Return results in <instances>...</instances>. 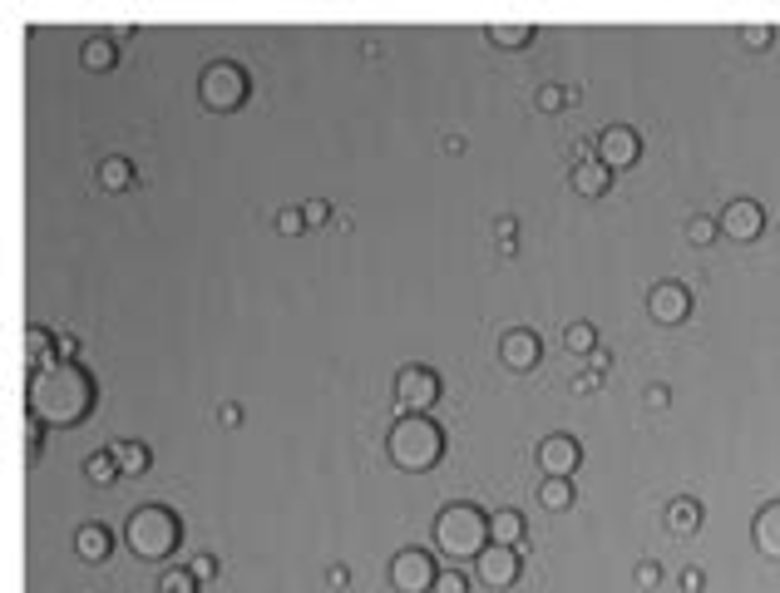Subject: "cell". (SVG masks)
Listing matches in <instances>:
<instances>
[{
  "label": "cell",
  "mask_w": 780,
  "mask_h": 593,
  "mask_svg": "<svg viewBox=\"0 0 780 593\" xmlns=\"http://www.w3.org/2000/svg\"><path fill=\"white\" fill-rule=\"evenodd\" d=\"M94 401H99V386L79 361H50L45 371H30V386H25L30 421L75 430L94 416Z\"/></svg>",
  "instance_id": "1"
},
{
  "label": "cell",
  "mask_w": 780,
  "mask_h": 593,
  "mask_svg": "<svg viewBox=\"0 0 780 593\" xmlns=\"http://www.w3.org/2000/svg\"><path fill=\"white\" fill-rule=\"evenodd\" d=\"M386 455H390L395 470L425 475V470H435L440 455H445V430L430 421V416H400L386 435Z\"/></svg>",
  "instance_id": "2"
},
{
  "label": "cell",
  "mask_w": 780,
  "mask_h": 593,
  "mask_svg": "<svg viewBox=\"0 0 780 593\" xmlns=\"http://www.w3.org/2000/svg\"><path fill=\"white\" fill-rule=\"evenodd\" d=\"M124 539H129V549H134L144 564H163V559L183 544V519L168 505H144V509L129 514Z\"/></svg>",
  "instance_id": "3"
},
{
  "label": "cell",
  "mask_w": 780,
  "mask_h": 593,
  "mask_svg": "<svg viewBox=\"0 0 780 593\" xmlns=\"http://www.w3.org/2000/svg\"><path fill=\"white\" fill-rule=\"evenodd\" d=\"M435 544L450 559H479L494 544V534H489V519L474 505H445L435 519Z\"/></svg>",
  "instance_id": "4"
},
{
  "label": "cell",
  "mask_w": 780,
  "mask_h": 593,
  "mask_svg": "<svg viewBox=\"0 0 780 593\" xmlns=\"http://www.w3.org/2000/svg\"><path fill=\"white\" fill-rule=\"evenodd\" d=\"M247 94H252V80H247V70L233 65V60H218V65H208L203 70V80H198V99L213 109V114H233L247 104Z\"/></svg>",
  "instance_id": "5"
},
{
  "label": "cell",
  "mask_w": 780,
  "mask_h": 593,
  "mask_svg": "<svg viewBox=\"0 0 780 593\" xmlns=\"http://www.w3.org/2000/svg\"><path fill=\"white\" fill-rule=\"evenodd\" d=\"M440 376L430 371V366H405L400 376H395V406L405 411V416H430L435 411V401H440Z\"/></svg>",
  "instance_id": "6"
},
{
  "label": "cell",
  "mask_w": 780,
  "mask_h": 593,
  "mask_svg": "<svg viewBox=\"0 0 780 593\" xmlns=\"http://www.w3.org/2000/svg\"><path fill=\"white\" fill-rule=\"evenodd\" d=\"M390 584L400 593H435L440 569H435V559H430L425 549H400V554L390 559Z\"/></svg>",
  "instance_id": "7"
},
{
  "label": "cell",
  "mask_w": 780,
  "mask_h": 593,
  "mask_svg": "<svg viewBox=\"0 0 780 593\" xmlns=\"http://www.w3.org/2000/svg\"><path fill=\"white\" fill-rule=\"evenodd\" d=\"M637 159H642V139H637L627 124H613V129L598 134V164H603L608 173L632 169Z\"/></svg>",
  "instance_id": "8"
},
{
  "label": "cell",
  "mask_w": 780,
  "mask_h": 593,
  "mask_svg": "<svg viewBox=\"0 0 780 593\" xmlns=\"http://www.w3.org/2000/svg\"><path fill=\"white\" fill-rule=\"evenodd\" d=\"M721 233H726L731 243H756V238L766 233V208H761L756 198H736V203H726V213H721Z\"/></svg>",
  "instance_id": "9"
},
{
  "label": "cell",
  "mask_w": 780,
  "mask_h": 593,
  "mask_svg": "<svg viewBox=\"0 0 780 593\" xmlns=\"http://www.w3.org/2000/svg\"><path fill=\"white\" fill-rule=\"evenodd\" d=\"M647 312H652V322H662V327H682V322L692 317V292H687L682 282H657V287L647 292Z\"/></svg>",
  "instance_id": "10"
},
{
  "label": "cell",
  "mask_w": 780,
  "mask_h": 593,
  "mask_svg": "<svg viewBox=\"0 0 780 593\" xmlns=\"http://www.w3.org/2000/svg\"><path fill=\"white\" fill-rule=\"evenodd\" d=\"M474 574H479V584H489V589H514V584H519V554L504 549V544H489V549L474 559Z\"/></svg>",
  "instance_id": "11"
},
{
  "label": "cell",
  "mask_w": 780,
  "mask_h": 593,
  "mask_svg": "<svg viewBox=\"0 0 780 593\" xmlns=\"http://www.w3.org/2000/svg\"><path fill=\"white\" fill-rule=\"evenodd\" d=\"M578 460H583V450H578L573 435H548L544 445H539V470H544L548 480H568L578 470Z\"/></svg>",
  "instance_id": "12"
},
{
  "label": "cell",
  "mask_w": 780,
  "mask_h": 593,
  "mask_svg": "<svg viewBox=\"0 0 780 593\" xmlns=\"http://www.w3.org/2000/svg\"><path fill=\"white\" fill-rule=\"evenodd\" d=\"M539 356H544V346H539L534 332H524V327L499 341V361H504L509 371H534V366H539Z\"/></svg>",
  "instance_id": "13"
},
{
  "label": "cell",
  "mask_w": 780,
  "mask_h": 593,
  "mask_svg": "<svg viewBox=\"0 0 780 593\" xmlns=\"http://www.w3.org/2000/svg\"><path fill=\"white\" fill-rule=\"evenodd\" d=\"M751 539H756V549H761L766 559H776V564H780V500L756 514V524H751Z\"/></svg>",
  "instance_id": "14"
},
{
  "label": "cell",
  "mask_w": 780,
  "mask_h": 593,
  "mask_svg": "<svg viewBox=\"0 0 780 593\" xmlns=\"http://www.w3.org/2000/svg\"><path fill=\"white\" fill-rule=\"evenodd\" d=\"M109 549H114V534H109L104 524H84V529L75 534V554L84 559V564H104Z\"/></svg>",
  "instance_id": "15"
},
{
  "label": "cell",
  "mask_w": 780,
  "mask_h": 593,
  "mask_svg": "<svg viewBox=\"0 0 780 593\" xmlns=\"http://www.w3.org/2000/svg\"><path fill=\"white\" fill-rule=\"evenodd\" d=\"M55 332L50 327H40V322H30L25 327V361H30V371H45L50 361H55Z\"/></svg>",
  "instance_id": "16"
},
{
  "label": "cell",
  "mask_w": 780,
  "mask_h": 593,
  "mask_svg": "<svg viewBox=\"0 0 780 593\" xmlns=\"http://www.w3.org/2000/svg\"><path fill=\"white\" fill-rule=\"evenodd\" d=\"M109 455H114L119 475H144V470L154 465V450H149V445H139V440H114V445H109Z\"/></svg>",
  "instance_id": "17"
},
{
  "label": "cell",
  "mask_w": 780,
  "mask_h": 593,
  "mask_svg": "<svg viewBox=\"0 0 780 593\" xmlns=\"http://www.w3.org/2000/svg\"><path fill=\"white\" fill-rule=\"evenodd\" d=\"M608 183H613V173L603 169L598 159H588V164H578V169H573V188H578L583 198H603V193H608Z\"/></svg>",
  "instance_id": "18"
},
{
  "label": "cell",
  "mask_w": 780,
  "mask_h": 593,
  "mask_svg": "<svg viewBox=\"0 0 780 593\" xmlns=\"http://www.w3.org/2000/svg\"><path fill=\"white\" fill-rule=\"evenodd\" d=\"M489 534H494V544L519 549V539H524V514H519V509H499V514L489 519Z\"/></svg>",
  "instance_id": "19"
},
{
  "label": "cell",
  "mask_w": 780,
  "mask_h": 593,
  "mask_svg": "<svg viewBox=\"0 0 780 593\" xmlns=\"http://www.w3.org/2000/svg\"><path fill=\"white\" fill-rule=\"evenodd\" d=\"M667 529L682 534V539L697 534V529H702V505H697V500H672V505H667Z\"/></svg>",
  "instance_id": "20"
},
{
  "label": "cell",
  "mask_w": 780,
  "mask_h": 593,
  "mask_svg": "<svg viewBox=\"0 0 780 593\" xmlns=\"http://www.w3.org/2000/svg\"><path fill=\"white\" fill-rule=\"evenodd\" d=\"M129 183H134V164L129 159H104L99 164V188L104 193H124Z\"/></svg>",
  "instance_id": "21"
},
{
  "label": "cell",
  "mask_w": 780,
  "mask_h": 593,
  "mask_svg": "<svg viewBox=\"0 0 780 593\" xmlns=\"http://www.w3.org/2000/svg\"><path fill=\"white\" fill-rule=\"evenodd\" d=\"M484 40H489V45H499V50H519V45H529V40H534V25H489V30H484Z\"/></svg>",
  "instance_id": "22"
},
{
  "label": "cell",
  "mask_w": 780,
  "mask_h": 593,
  "mask_svg": "<svg viewBox=\"0 0 780 593\" xmlns=\"http://www.w3.org/2000/svg\"><path fill=\"white\" fill-rule=\"evenodd\" d=\"M84 475H89L94 485H114V480H119V465H114L109 450H94V455L84 460Z\"/></svg>",
  "instance_id": "23"
},
{
  "label": "cell",
  "mask_w": 780,
  "mask_h": 593,
  "mask_svg": "<svg viewBox=\"0 0 780 593\" xmlns=\"http://www.w3.org/2000/svg\"><path fill=\"white\" fill-rule=\"evenodd\" d=\"M539 505L553 509V514H563V509L573 505V485H568V480H544V485H539Z\"/></svg>",
  "instance_id": "24"
},
{
  "label": "cell",
  "mask_w": 780,
  "mask_h": 593,
  "mask_svg": "<svg viewBox=\"0 0 780 593\" xmlns=\"http://www.w3.org/2000/svg\"><path fill=\"white\" fill-rule=\"evenodd\" d=\"M79 60H84V70H94V75H99V70H114V65H119V60H114V45H109V40H89Z\"/></svg>",
  "instance_id": "25"
},
{
  "label": "cell",
  "mask_w": 780,
  "mask_h": 593,
  "mask_svg": "<svg viewBox=\"0 0 780 593\" xmlns=\"http://www.w3.org/2000/svg\"><path fill=\"white\" fill-rule=\"evenodd\" d=\"M158 593H198V579L188 569H168V574H158Z\"/></svg>",
  "instance_id": "26"
},
{
  "label": "cell",
  "mask_w": 780,
  "mask_h": 593,
  "mask_svg": "<svg viewBox=\"0 0 780 593\" xmlns=\"http://www.w3.org/2000/svg\"><path fill=\"white\" fill-rule=\"evenodd\" d=\"M563 341H568V351H593V346H598V332H593L588 322H573Z\"/></svg>",
  "instance_id": "27"
},
{
  "label": "cell",
  "mask_w": 780,
  "mask_h": 593,
  "mask_svg": "<svg viewBox=\"0 0 780 593\" xmlns=\"http://www.w3.org/2000/svg\"><path fill=\"white\" fill-rule=\"evenodd\" d=\"M40 445H45V425H40V421H25V460H30V465L40 460Z\"/></svg>",
  "instance_id": "28"
},
{
  "label": "cell",
  "mask_w": 780,
  "mask_h": 593,
  "mask_svg": "<svg viewBox=\"0 0 780 593\" xmlns=\"http://www.w3.org/2000/svg\"><path fill=\"white\" fill-rule=\"evenodd\" d=\"M711 238H716V223H711V218H692V223H687V243L706 248Z\"/></svg>",
  "instance_id": "29"
},
{
  "label": "cell",
  "mask_w": 780,
  "mask_h": 593,
  "mask_svg": "<svg viewBox=\"0 0 780 593\" xmlns=\"http://www.w3.org/2000/svg\"><path fill=\"white\" fill-rule=\"evenodd\" d=\"M741 40H746L751 50H766V45L776 40V30H771V25H746V30H741Z\"/></svg>",
  "instance_id": "30"
},
{
  "label": "cell",
  "mask_w": 780,
  "mask_h": 593,
  "mask_svg": "<svg viewBox=\"0 0 780 593\" xmlns=\"http://www.w3.org/2000/svg\"><path fill=\"white\" fill-rule=\"evenodd\" d=\"M302 228H307V218H302L297 208H287V213H277V233H282V238H297Z\"/></svg>",
  "instance_id": "31"
},
{
  "label": "cell",
  "mask_w": 780,
  "mask_h": 593,
  "mask_svg": "<svg viewBox=\"0 0 780 593\" xmlns=\"http://www.w3.org/2000/svg\"><path fill=\"white\" fill-rule=\"evenodd\" d=\"M302 218H307V228H326V223H331V203L312 198V203L302 208Z\"/></svg>",
  "instance_id": "32"
},
{
  "label": "cell",
  "mask_w": 780,
  "mask_h": 593,
  "mask_svg": "<svg viewBox=\"0 0 780 593\" xmlns=\"http://www.w3.org/2000/svg\"><path fill=\"white\" fill-rule=\"evenodd\" d=\"M188 574H193V579H198V584H208V579H213V574H218V559H213V554H198V559H193V564H188Z\"/></svg>",
  "instance_id": "33"
},
{
  "label": "cell",
  "mask_w": 780,
  "mask_h": 593,
  "mask_svg": "<svg viewBox=\"0 0 780 593\" xmlns=\"http://www.w3.org/2000/svg\"><path fill=\"white\" fill-rule=\"evenodd\" d=\"M435 593H469V579L460 574V569H450V574H440V584H435Z\"/></svg>",
  "instance_id": "34"
},
{
  "label": "cell",
  "mask_w": 780,
  "mask_h": 593,
  "mask_svg": "<svg viewBox=\"0 0 780 593\" xmlns=\"http://www.w3.org/2000/svg\"><path fill=\"white\" fill-rule=\"evenodd\" d=\"M539 109H544V114H558V109H563V89H558V85L539 89Z\"/></svg>",
  "instance_id": "35"
},
{
  "label": "cell",
  "mask_w": 780,
  "mask_h": 593,
  "mask_svg": "<svg viewBox=\"0 0 780 593\" xmlns=\"http://www.w3.org/2000/svg\"><path fill=\"white\" fill-rule=\"evenodd\" d=\"M647 406H652V411H667V406H672V391H667V386H652V391H647Z\"/></svg>",
  "instance_id": "36"
},
{
  "label": "cell",
  "mask_w": 780,
  "mask_h": 593,
  "mask_svg": "<svg viewBox=\"0 0 780 593\" xmlns=\"http://www.w3.org/2000/svg\"><path fill=\"white\" fill-rule=\"evenodd\" d=\"M637 584H642V589L662 584V569H657V564H637Z\"/></svg>",
  "instance_id": "37"
},
{
  "label": "cell",
  "mask_w": 780,
  "mask_h": 593,
  "mask_svg": "<svg viewBox=\"0 0 780 593\" xmlns=\"http://www.w3.org/2000/svg\"><path fill=\"white\" fill-rule=\"evenodd\" d=\"M75 351H79L75 337H60V341H55V361H75Z\"/></svg>",
  "instance_id": "38"
},
{
  "label": "cell",
  "mask_w": 780,
  "mask_h": 593,
  "mask_svg": "<svg viewBox=\"0 0 780 593\" xmlns=\"http://www.w3.org/2000/svg\"><path fill=\"white\" fill-rule=\"evenodd\" d=\"M346 579H351V574H346V564H336V569L326 574V584H331V589H346Z\"/></svg>",
  "instance_id": "39"
},
{
  "label": "cell",
  "mask_w": 780,
  "mask_h": 593,
  "mask_svg": "<svg viewBox=\"0 0 780 593\" xmlns=\"http://www.w3.org/2000/svg\"><path fill=\"white\" fill-rule=\"evenodd\" d=\"M702 584H706V574H702V569H692V574L682 579V589H687V593H702Z\"/></svg>",
  "instance_id": "40"
},
{
  "label": "cell",
  "mask_w": 780,
  "mask_h": 593,
  "mask_svg": "<svg viewBox=\"0 0 780 593\" xmlns=\"http://www.w3.org/2000/svg\"><path fill=\"white\" fill-rule=\"evenodd\" d=\"M218 421H223V425H237V421H242V411H237L233 401H228V406H223V411H218Z\"/></svg>",
  "instance_id": "41"
}]
</instances>
